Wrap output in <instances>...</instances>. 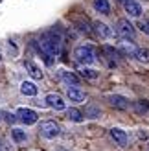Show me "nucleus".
<instances>
[{
  "label": "nucleus",
  "mask_w": 149,
  "mask_h": 151,
  "mask_svg": "<svg viewBox=\"0 0 149 151\" xmlns=\"http://www.w3.org/2000/svg\"><path fill=\"white\" fill-rule=\"evenodd\" d=\"M135 59H136V61H140V63H149V50L147 48H138Z\"/></svg>",
  "instance_id": "obj_22"
},
{
  "label": "nucleus",
  "mask_w": 149,
  "mask_h": 151,
  "mask_svg": "<svg viewBox=\"0 0 149 151\" xmlns=\"http://www.w3.org/2000/svg\"><path fill=\"white\" fill-rule=\"evenodd\" d=\"M24 66H26L28 74L32 76L33 79H42V72H41V68H39V66H37L33 61H24Z\"/></svg>",
  "instance_id": "obj_15"
},
{
  "label": "nucleus",
  "mask_w": 149,
  "mask_h": 151,
  "mask_svg": "<svg viewBox=\"0 0 149 151\" xmlns=\"http://www.w3.org/2000/svg\"><path fill=\"white\" fill-rule=\"evenodd\" d=\"M77 72L83 76L85 79H98V78H100V72H98V70H92V68H87V65H83Z\"/></svg>",
  "instance_id": "obj_19"
},
{
  "label": "nucleus",
  "mask_w": 149,
  "mask_h": 151,
  "mask_svg": "<svg viewBox=\"0 0 149 151\" xmlns=\"http://www.w3.org/2000/svg\"><path fill=\"white\" fill-rule=\"evenodd\" d=\"M11 137H13V140L17 142V144H22V142H26L28 134H26V131H22V129H13L11 131Z\"/></svg>",
  "instance_id": "obj_21"
},
{
  "label": "nucleus",
  "mask_w": 149,
  "mask_h": 151,
  "mask_svg": "<svg viewBox=\"0 0 149 151\" xmlns=\"http://www.w3.org/2000/svg\"><path fill=\"white\" fill-rule=\"evenodd\" d=\"M120 52L123 55H129V57H136V52H138V46L135 42H129L127 39H123L120 42Z\"/></svg>",
  "instance_id": "obj_11"
},
{
  "label": "nucleus",
  "mask_w": 149,
  "mask_h": 151,
  "mask_svg": "<svg viewBox=\"0 0 149 151\" xmlns=\"http://www.w3.org/2000/svg\"><path fill=\"white\" fill-rule=\"evenodd\" d=\"M4 116H6V120H7L9 124H13V122H17V120H19L17 114H9V112H4Z\"/></svg>",
  "instance_id": "obj_26"
},
{
  "label": "nucleus",
  "mask_w": 149,
  "mask_h": 151,
  "mask_svg": "<svg viewBox=\"0 0 149 151\" xmlns=\"http://www.w3.org/2000/svg\"><path fill=\"white\" fill-rule=\"evenodd\" d=\"M59 78H61V81H64L66 85H79V79L77 76L74 72H68V70H59Z\"/></svg>",
  "instance_id": "obj_14"
},
{
  "label": "nucleus",
  "mask_w": 149,
  "mask_h": 151,
  "mask_svg": "<svg viewBox=\"0 0 149 151\" xmlns=\"http://www.w3.org/2000/svg\"><path fill=\"white\" fill-rule=\"evenodd\" d=\"M118 2H120V4H125V2H129V0H118Z\"/></svg>",
  "instance_id": "obj_27"
},
{
  "label": "nucleus",
  "mask_w": 149,
  "mask_h": 151,
  "mask_svg": "<svg viewBox=\"0 0 149 151\" xmlns=\"http://www.w3.org/2000/svg\"><path fill=\"white\" fill-rule=\"evenodd\" d=\"M116 33L122 37V39H135V35H136V29L135 26L131 24V20L129 19H120L116 22Z\"/></svg>",
  "instance_id": "obj_3"
},
{
  "label": "nucleus",
  "mask_w": 149,
  "mask_h": 151,
  "mask_svg": "<svg viewBox=\"0 0 149 151\" xmlns=\"http://www.w3.org/2000/svg\"><path fill=\"white\" fill-rule=\"evenodd\" d=\"M123 6H125V13L133 19H138L140 15H142V6H140L136 0H129V2H125Z\"/></svg>",
  "instance_id": "obj_9"
},
{
  "label": "nucleus",
  "mask_w": 149,
  "mask_h": 151,
  "mask_svg": "<svg viewBox=\"0 0 149 151\" xmlns=\"http://www.w3.org/2000/svg\"><path fill=\"white\" fill-rule=\"evenodd\" d=\"M83 114H85V118L96 120V118H100V116H101V111H100V107H96V105H87Z\"/></svg>",
  "instance_id": "obj_20"
},
{
  "label": "nucleus",
  "mask_w": 149,
  "mask_h": 151,
  "mask_svg": "<svg viewBox=\"0 0 149 151\" xmlns=\"http://www.w3.org/2000/svg\"><path fill=\"white\" fill-rule=\"evenodd\" d=\"M44 101H46V105H48L50 109H55V111H63L66 107V103L63 101V98L59 96V94H48Z\"/></svg>",
  "instance_id": "obj_8"
},
{
  "label": "nucleus",
  "mask_w": 149,
  "mask_h": 151,
  "mask_svg": "<svg viewBox=\"0 0 149 151\" xmlns=\"http://www.w3.org/2000/svg\"><path fill=\"white\" fill-rule=\"evenodd\" d=\"M76 28L79 29L81 33H85V35L90 33V24H88L87 19H85V20H76Z\"/></svg>",
  "instance_id": "obj_23"
},
{
  "label": "nucleus",
  "mask_w": 149,
  "mask_h": 151,
  "mask_svg": "<svg viewBox=\"0 0 149 151\" xmlns=\"http://www.w3.org/2000/svg\"><path fill=\"white\" fill-rule=\"evenodd\" d=\"M138 28H140V29H142V32H144L145 35H149V19H145V20H142V22H140V24H138Z\"/></svg>",
  "instance_id": "obj_25"
},
{
  "label": "nucleus",
  "mask_w": 149,
  "mask_h": 151,
  "mask_svg": "<svg viewBox=\"0 0 149 151\" xmlns=\"http://www.w3.org/2000/svg\"><path fill=\"white\" fill-rule=\"evenodd\" d=\"M20 92L24 94V96H37L39 88H37L35 83H32V81H24V83L20 85Z\"/></svg>",
  "instance_id": "obj_16"
},
{
  "label": "nucleus",
  "mask_w": 149,
  "mask_h": 151,
  "mask_svg": "<svg viewBox=\"0 0 149 151\" xmlns=\"http://www.w3.org/2000/svg\"><path fill=\"white\" fill-rule=\"evenodd\" d=\"M94 9L101 13V15H109L110 13V4L109 0H94Z\"/></svg>",
  "instance_id": "obj_18"
},
{
  "label": "nucleus",
  "mask_w": 149,
  "mask_h": 151,
  "mask_svg": "<svg viewBox=\"0 0 149 151\" xmlns=\"http://www.w3.org/2000/svg\"><path fill=\"white\" fill-rule=\"evenodd\" d=\"M107 101H109L110 107H114L118 111H125V109L129 107V100L125 96H122V94H109L107 96Z\"/></svg>",
  "instance_id": "obj_6"
},
{
  "label": "nucleus",
  "mask_w": 149,
  "mask_h": 151,
  "mask_svg": "<svg viewBox=\"0 0 149 151\" xmlns=\"http://www.w3.org/2000/svg\"><path fill=\"white\" fill-rule=\"evenodd\" d=\"M135 111L140 112V114H145V112H147L145 103H144V101H135Z\"/></svg>",
  "instance_id": "obj_24"
},
{
  "label": "nucleus",
  "mask_w": 149,
  "mask_h": 151,
  "mask_svg": "<svg viewBox=\"0 0 149 151\" xmlns=\"http://www.w3.org/2000/svg\"><path fill=\"white\" fill-rule=\"evenodd\" d=\"M103 54H105V59H107V63L109 66H116V59H118V50L114 46H109V44H105L103 46Z\"/></svg>",
  "instance_id": "obj_13"
},
{
  "label": "nucleus",
  "mask_w": 149,
  "mask_h": 151,
  "mask_svg": "<svg viewBox=\"0 0 149 151\" xmlns=\"http://www.w3.org/2000/svg\"><path fill=\"white\" fill-rule=\"evenodd\" d=\"M110 137H112V140H114L120 147H125V146H127V134H125V131L118 129V127H112V129H110Z\"/></svg>",
  "instance_id": "obj_12"
},
{
  "label": "nucleus",
  "mask_w": 149,
  "mask_h": 151,
  "mask_svg": "<svg viewBox=\"0 0 149 151\" xmlns=\"http://www.w3.org/2000/svg\"><path fill=\"white\" fill-rule=\"evenodd\" d=\"M61 33L55 32V29H48L46 33L41 35L39 39V50L42 55H52L55 57L59 54V50H61Z\"/></svg>",
  "instance_id": "obj_1"
},
{
  "label": "nucleus",
  "mask_w": 149,
  "mask_h": 151,
  "mask_svg": "<svg viewBox=\"0 0 149 151\" xmlns=\"http://www.w3.org/2000/svg\"><path fill=\"white\" fill-rule=\"evenodd\" d=\"M66 96L70 98V101H74V103H83L85 101V92L79 88V85H70L68 88H66Z\"/></svg>",
  "instance_id": "obj_7"
},
{
  "label": "nucleus",
  "mask_w": 149,
  "mask_h": 151,
  "mask_svg": "<svg viewBox=\"0 0 149 151\" xmlns=\"http://www.w3.org/2000/svg\"><path fill=\"white\" fill-rule=\"evenodd\" d=\"M74 57L79 65H94L96 63V52L90 44H81L74 50Z\"/></svg>",
  "instance_id": "obj_2"
},
{
  "label": "nucleus",
  "mask_w": 149,
  "mask_h": 151,
  "mask_svg": "<svg viewBox=\"0 0 149 151\" xmlns=\"http://www.w3.org/2000/svg\"><path fill=\"white\" fill-rule=\"evenodd\" d=\"M66 118H68V120H72V122H76V124H79V122H83L85 114H83V112H81L79 109H76V107H70L68 111H66Z\"/></svg>",
  "instance_id": "obj_17"
},
{
  "label": "nucleus",
  "mask_w": 149,
  "mask_h": 151,
  "mask_svg": "<svg viewBox=\"0 0 149 151\" xmlns=\"http://www.w3.org/2000/svg\"><path fill=\"white\" fill-rule=\"evenodd\" d=\"M39 131L44 138H55V137H59V133H61V127H59L54 120H44L39 125Z\"/></svg>",
  "instance_id": "obj_4"
},
{
  "label": "nucleus",
  "mask_w": 149,
  "mask_h": 151,
  "mask_svg": "<svg viewBox=\"0 0 149 151\" xmlns=\"http://www.w3.org/2000/svg\"><path fill=\"white\" fill-rule=\"evenodd\" d=\"M17 116L22 124H26V125H33L37 124V120H39V116H37V112L33 109H28V107H20L17 109Z\"/></svg>",
  "instance_id": "obj_5"
},
{
  "label": "nucleus",
  "mask_w": 149,
  "mask_h": 151,
  "mask_svg": "<svg viewBox=\"0 0 149 151\" xmlns=\"http://www.w3.org/2000/svg\"><path fill=\"white\" fill-rule=\"evenodd\" d=\"M94 32L103 41L109 39V37H112V29H110L107 24H103V22H94Z\"/></svg>",
  "instance_id": "obj_10"
}]
</instances>
